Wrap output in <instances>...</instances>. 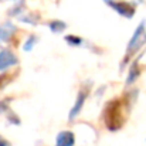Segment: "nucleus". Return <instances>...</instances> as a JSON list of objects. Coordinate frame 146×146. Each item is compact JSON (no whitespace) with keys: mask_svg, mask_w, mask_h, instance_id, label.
I'll return each instance as SVG.
<instances>
[{"mask_svg":"<svg viewBox=\"0 0 146 146\" xmlns=\"http://www.w3.org/2000/svg\"><path fill=\"white\" fill-rule=\"evenodd\" d=\"M104 115H105L104 118H105V123H106L108 129L116 131L122 126V116H121V109H119V102L118 101L109 102V105L106 106Z\"/></svg>","mask_w":146,"mask_h":146,"instance_id":"f257e3e1","label":"nucleus"},{"mask_svg":"<svg viewBox=\"0 0 146 146\" xmlns=\"http://www.w3.org/2000/svg\"><path fill=\"white\" fill-rule=\"evenodd\" d=\"M108 6H111L113 10H116V13H119L121 16H125V17H132L133 13H135V9L133 6L125 3V1H121V0H105Z\"/></svg>","mask_w":146,"mask_h":146,"instance_id":"f03ea898","label":"nucleus"},{"mask_svg":"<svg viewBox=\"0 0 146 146\" xmlns=\"http://www.w3.org/2000/svg\"><path fill=\"white\" fill-rule=\"evenodd\" d=\"M16 62H17L16 55H14L11 51L4 50V51H1V52H0V70H6L7 67L14 65Z\"/></svg>","mask_w":146,"mask_h":146,"instance_id":"7ed1b4c3","label":"nucleus"},{"mask_svg":"<svg viewBox=\"0 0 146 146\" xmlns=\"http://www.w3.org/2000/svg\"><path fill=\"white\" fill-rule=\"evenodd\" d=\"M87 94H88V92H85V91H81V92L78 94L77 101H75V105H74V108H72L71 112H70V119H74V118L80 113V111H81V108H82V105H84V102H85Z\"/></svg>","mask_w":146,"mask_h":146,"instance_id":"20e7f679","label":"nucleus"},{"mask_svg":"<svg viewBox=\"0 0 146 146\" xmlns=\"http://www.w3.org/2000/svg\"><path fill=\"white\" fill-rule=\"evenodd\" d=\"M74 145V133L64 131L57 136V145L55 146H72Z\"/></svg>","mask_w":146,"mask_h":146,"instance_id":"39448f33","label":"nucleus"},{"mask_svg":"<svg viewBox=\"0 0 146 146\" xmlns=\"http://www.w3.org/2000/svg\"><path fill=\"white\" fill-rule=\"evenodd\" d=\"M14 31H16V27L10 26L9 23L3 24V26L0 27V41H7V40H10V37H11V34H13Z\"/></svg>","mask_w":146,"mask_h":146,"instance_id":"423d86ee","label":"nucleus"},{"mask_svg":"<svg viewBox=\"0 0 146 146\" xmlns=\"http://www.w3.org/2000/svg\"><path fill=\"white\" fill-rule=\"evenodd\" d=\"M48 27L54 33H62V31L67 29V26H65L64 21H51L48 24Z\"/></svg>","mask_w":146,"mask_h":146,"instance_id":"0eeeda50","label":"nucleus"},{"mask_svg":"<svg viewBox=\"0 0 146 146\" xmlns=\"http://www.w3.org/2000/svg\"><path fill=\"white\" fill-rule=\"evenodd\" d=\"M65 40H67V43H70L71 46H80V44L82 43V40H81V38L74 37V36H71V37H65Z\"/></svg>","mask_w":146,"mask_h":146,"instance_id":"6e6552de","label":"nucleus"},{"mask_svg":"<svg viewBox=\"0 0 146 146\" xmlns=\"http://www.w3.org/2000/svg\"><path fill=\"white\" fill-rule=\"evenodd\" d=\"M34 41H36V37H34V36H31V37L27 40V43L24 44V50H31V48H33Z\"/></svg>","mask_w":146,"mask_h":146,"instance_id":"1a4fd4ad","label":"nucleus"},{"mask_svg":"<svg viewBox=\"0 0 146 146\" xmlns=\"http://www.w3.org/2000/svg\"><path fill=\"white\" fill-rule=\"evenodd\" d=\"M0 146H10V143H9L6 139H3V138L0 136Z\"/></svg>","mask_w":146,"mask_h":146,"instance_id":"9d476101","label":"nucleus"}]
</instances>
